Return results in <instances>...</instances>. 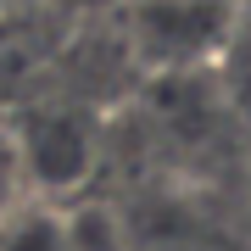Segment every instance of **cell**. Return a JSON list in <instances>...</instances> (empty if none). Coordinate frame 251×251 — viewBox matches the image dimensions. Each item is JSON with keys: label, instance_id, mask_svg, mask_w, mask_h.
Wrapping results in <instances>:
<instances>
[{"label": "cell", "instance_id": "4", "mask_svg": "<svg viewBox=\"0 0 251 251\" xmlns=\"http://www.w3.org/2000/svg\"><path fill=\"white\" fill-rule=\"evenodd\" d=\"M0 251H73L67 206L23 201L17 212H11L6 224H0Z\"/></svg>", "mask_w": 251, "mask_h": 251}, {"label": "cell", "instance_id": "3", "mask_svg": "<svg viewBox=\"0 0 251 251\" xmlns=\"http://www.w3.org/2000/svg\"><path fill=\"white\" fill-rule=\"evenodd\" d=\"M123 224V218H117ZM128 251H251V229L224 212H206L201 201H156L134 229L123 224Z\"/></svg>", "mask_w": 251, "mask_h": 251}, {"label": "cell", "instance_id": "5", "mask_svg": "<svg viewBox=\"0 0 251 251\" xmlns=\"http://www.w3.org/2000/svg\"><path fill=\"white\" fill-rule=\"evenodd\" d=\"M67 229H73V251H128L123 224H117V212H106V206L67 212Z\"/></svg>", "mask_w": 251, "mask_h": 251}, {"label": "cell", "instance_id": "2", "mask_svg": "<svg viewBox=\"0 0 251 251\" xmlns=\"http://www.w3.org/2000/svg\"><path fill=\"white\" fill-rule=\"evenodd\" d=\"M11 145H17V168L28 201L67 206V196H78L100 168V123L84 106L67 100H39L28 117H17Z\"/></svg>", "mask_w": 251, "mask_h": 251}, {"label": "cell", "instance_id": "6", "mask_svg": "<svg viewBox=\"0 0 251 251\" xmlns=\"http://www.w3.org/2000/svg\"><path fill=\"white\" fill-rule=\"evenodd\" d=\"M23 201H28V190H23V168H17V145H11V128L0 123V224Z\"/></svg>", "mask_w": 251, "mask_h": 251}, {"label": "cell", "instance_id": "1", "mask_svg": "<svg viewBox=\"0 0 251 251\" xmlns=\"http://www.w3.org/2000/svg\"><path fill=\"white\" fill-rule=\"evenodd\" d=\"M240 23L234 0H123L117 45L156 78H196L229 56Z\"/></svg>", "mask_w": 251, "mask_h": 251}]
</instances>
